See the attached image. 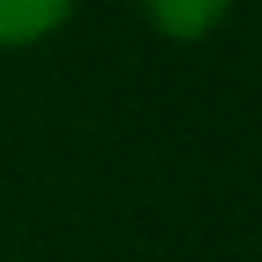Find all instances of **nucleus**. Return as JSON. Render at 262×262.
Listing matches in <instances>:
<instances>
[{
    "mask_svg": "<svg viewBox=\"0 0 262 262\" xmlns=\"http://www.w3.org/2000/svg\"><path fill=\"white\" fill-rule=\"evenodd\" d=\"M70 6L75 0H0V49H21V43L49 38L70 16Z\"/></svg>",
    "mask_w": 262,
    "mask_h": 262,
    "instance_id": "f03ea898",
    "label": "nucleus"
},
{
    "mask_svg": "<svg viewBox=\"0 0 262 262\" xmlns=\"http://www.w3.org/2000/svg\"><path fill=\"white\" fill-rule=\"evenodd\" d=\"M235 0H145V16L156 21L166 38L177 43H193V38H209L225 16H230Z\"/></svg>",
    "mask_w": 262,
    "mask_h": 262,
    "instance_id": "f257e3e1",
    "label": "nucleus"
}]
</instances>
